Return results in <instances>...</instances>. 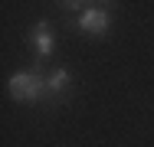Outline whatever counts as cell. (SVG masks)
Listing matches in <instances>:
<instances>
[{"label":"cell","mask_w":154,"mask_h":147,"mask_svg":"<svg viewBox=\"0 0 154 147\" xmlns=\"http://www.w3.org/2000/svg\"><path fill=\"white\" fill-rule=\"evenodd\" d=\"M7 92H10L13 101H23V105H33V101H39V98L49 95L46 79H43L36 69H30V72H13V75L7 79Z\"/></svg>","instance_id":"cell-1"},{"label":"cell","mask_w":154,"mask_h":147,"mask_svg":"<svg viewBox=\"0 0 154 147\" xmlns=\"http://www.w3.org/2000/svg\"><path fill=\"white\" fill-rule=\"evenodd\" d=\"M75 26H79V33H85V36H98V39H102V36L112 29V13H108L105 7H98V3H89V7L79 13Z\"/></svg>","instance_id":"cell-2"},{"label":"cell","mask_w":154,"mask_h":147,"mask_svg":"<svg viewBox=\"0 0 154 147\" xmlns=\"http://www.w3.org/2000/svg\"><path fill=\"white\" fill-rule=\"evenodd\" d=\"M30 39H33V49H36V56H39V59H49V56H53V49H56V36H53V26H49L46 20H39V23L33 26Z\"/></svg>","instance_id":"cell-3"},{"label":"cell","mask_w":154,"mask_h":147,"mask_svg":"<svg viewBox=\"0 0 154 147\" xmlns=\"http://www.w3.org/2000/svg\"><path fill=\"white\" fill-rule=\"evenodd\" d=\"M46 88H49L46 98H49V101H59L62 95L72 88V72H69V69H53V75L46 79Z\"/></svg>","instance_id":"cell-4"}]
</instances>
